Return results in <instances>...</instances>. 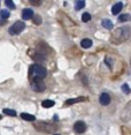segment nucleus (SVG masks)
I'll use <instances>...</instances> for the list:
<instances>
[{
    "label": "nucleus",
    "mask_w": 131,
    "mask_h": 135,
    "mask_svg": "<svg viewBox=\"0 0 131 135\" xmlns=\"http://www.w3.org/2000/svg\"><path fill=\"white\" fill-rule=\"evenodd\" d=\"M32 16H33L32 9H30V8L23 9V12H22V19L23 20H30V19H32Z\"/></svg>",
    "instance_id": "nucleus-10"
},
{
    "label": "nucleus",
    "mask_w": 131,
    "mask_h": 135,
    "mask_svg": "<svg viewBox=\"0 0 131 135\" xmlns=\"http://www.w3.org/2000/svg\"><path fill=\"white\" fill-rule=\"evenodd\" d=\"M31 89L36 93H41L46 89V84L43 82V80H31Z\"/></svg>",
    "instance_id": "nucleus-5"
},
{
    "label": "nucleus",
    "mask_w": 131,
    "mask_h": 135,
    "mask_svg": "<svg viewBox=\"0 0 131 135\" xmlns=\"http://www.w3.org/2000/svg\"><path fill=\"white\" fill-rule=\"evenodd\" d=\"M31 5H33V6H40L41 5V1L40 0H31Z\"/></svg>",
    "instance_id": "nucleus-24"
},
{
    "label": "nucleus",
    "mask_w": 131,
    "mask_h": 135,
    "mask_svg": "<svg viewBox=\"0 0 131 135\" xmlns=\"http://www.w3.org/2000/svg\"><path fill=\"white\" fill-rule=\"evenodd\" d=\"M99 102L102 106H107L108 104L111 103V96H109L107 93H102L99 97Z\"/></svg>",
    "instance_id": "nucleus-8"
},
{
    "label": "nucleus",
    "mask_w": 131,
    "mask_h": 135,
    "mask_svg": "<svg viewBox=\"0 0 131 135\" xmlns=\"http://www.w3.org/2000/svg\"><path fill=\"white\" fill-rule=\"evenodd\" d=\"M29 76L31 80H43L47 76V70L39 64H33L29 68Z\"/></svg>",
    "instance_id": "nucleus-1"
},
{
    "label": "nucleus",
    "mask_w": 131,
    "mask_h": 135,
    "mask_svg": "<svg viewBox=\"0 0 131 135\" xmlns=\"http://www.w3.org/2000/svg\"><path fill=\"white\" fill-rule=\"evenodd\" d=\"M121 90L123 91L125 95H129L131 93V90H130V88H129V85H128L127 83H124V84H122V87H121Z\"/></svg>",
    "instance_id": "nucleus-20"
},
{
    "label": "nucleus",
    "mask_w": 131,
    "mask_h": 135,
    "mask_svg": "<svg viewBox=\"0 0 131 135\" xmlns=\"http://www.w3.org/2000/svg\"><path fill=\"white\" fill-rule=\"evenodd\" d=\"M32 21L35 24H37V26H39V24L41 23V17L39 16V15H33L32 16Z\"/></svg>",
    "instance_id": "nucleus-21"
},
{
    "label": "nucleus",
    "mask_w": 131,
    "mask_h": 135,
    "mask_svg": "<svg viewBox=\"0 0 131 135\" xmlns=\"http://www.w3.org/2000/svg\"><path fill=\"white\" fill-rule=\"evenodd\" d=\"M5 23H6V20H2V19L0 20V26H4Z\"/></svg>",
    "instance_id": "nucleus-26"
},
{
    "label": "nucleus",
    "mask_w": 131,
    "mask_h": 135,
    "mask_svg": "<svg viewBox=\"0 0 131 135\" xmlns=\"http://www.w3.org/2000/svg\"><path fill=\"white\" fill-rule=\"evenodd\" d=\"M101 24H102V27L103 28H106V29H113V27H114V24H113V22L111 20H108V19H105V20H102V22H101Z\"/></svg>",
    "instance_id": "nucleus-15"
},
{
    "label": "nucleus",
    "mask_w": 131,
    "mask_h": 135,
    "mask_svg": "<svg viewBox=\"0 0 131 135\" xmlns=\"http://www.w3.org/2000/svg\"><path fill=\"white\" fill-rule=\"evenodd\" d=\"M55 105V102L54 100H51V99H45L41 102V106L45 107V109H48V107H53Z\"/></svg>",
    "instance_id": "nucleus-14"
},
{
    "label": "nucleus",
    "mask_w": 131,
    "mask_h": 135,
    "mask_svg": "<svg viewBox=\"0 0 131 135\" xmlns=\"http://www.w3.org/2000/svg\"><path fill=\"white\" fill-rule=\"evenodd\" d=\"M131 35V30L129 27H123V28H118L113 32V43H121L123 41H127Z\"/></svg>",
    "instance_id": "nucleus-2"
},
{
    "label": "nucleus",
    "mask_w": 131,
    "mask_h": 135,
    "mask_svg": "<svg viewBox=\"0 0 131 135\" xmlns=\"http://www.w3.org/2000/svg\"><path fill=\"white\" fill-rule=\"evenodd\" d=\"M121 119L123 121H130L131 120V102L128 103V105L123 109L121 114Z\"/></svg>",
    "instance_id": "nucleus-6"
},
{
    "label": "nucleus",
    "mask_w": 131,
    "mask_h": 135,
    "mask_svg": "<svg viewBox=\"0 0 131 135\" xmlns=\"http://www.w3.org/2000/svg\"><path fill=\"white\" fill-rule=\"evenodd\" d=\"M86 100L85 97H78V98H71V99H68L66 100V105H72V104H76V103H80V102H84Z\"/></svg>",
    "instance_id": "nucleus-11"
},
{
    "label": "nucleus",
    "mask_w": 131,
    "mask_h": 135,
    "mask_svg": "<svg viewBox=\"0 0 131 135\" xmlns=\"http://www.w3.org/2000/svg\"><path fill=\"white\" fill-rule=\"evenodd\" d=\"M122 8H123V2H121V1L116 2V4L112 7V14L113 15H117L122 11Z\"/></svg>",
    "instance_id": "nucleus-9"
},
{
    "label": "nucleus",
    "mask_w": 131,
    "mask_h": 135,
    "mask_svg": "<svg viewBox=\"0 0 131 135\" xmlns=\"http://www.w3.org/2000/svg\"><path fill=\"white\" fill-rule=\"evenodd\" d=\"M74 131L76 133H84L85 131H86V125H85L84 121H76L75 125H74Z\"/></svg>",
    "instance_id": "nucleus-7"
},
{
    "label": "nucleus",
    "mask_w": 131,
    "mask_h": 135,
    "mask_svg": "<svg viewBox=\"0 0 131 135\" xmlns=\"http://www.w3.org/2000/svg\"><path fill=\"white\" fill-rule=\"evenodd\" d=\"M21 118H22L23 120H25V121H35L36 120V117L35 115L30 114V113H25V112L21 113Z\"/></svg>",
    "instance_id": "nucleus-12"
},
{
    "label": "nucleus",
    "mask_w": 131,
    "mask_h": 135,
    "mask_svg": "<svg viewBox=\"0 0 131 135\" xmlns=\"http://www.w3.org/2000/svg\"><path fill=\"white\" fill-rule=\"evenodd\" d=\"M33 126L38 132H41V133H53V132L57 131V125L55 124H50V122L46 121H37L33 122Z\"/></svg>",
    "instance_id": "nucleus-3"
},
{
    "label": "nucleus",
    "mask_w": 131,
    "mask_h": 135,
    "mask_svg": "<svg viewBox=\"0 0 131 135\" xmlns=\"http://www.w3.org/2000/svg\"><path fill=\"white\" fill-rule=\"evenodd\" d=\"M5 4H6V6H7L8 8H9V9H15V5H14V2L12 1V0H6Z\"/></svg>",
    "instance_id": "nucleus-23"
},
{
    "label": "nucleus",
    "mask_w": 131,
    "mask_h": 135,
    "mask_svg": "<svg viewBox=\"0 0 131 135\" xmlns=\"http://www.w3.org/2000/svg\"><path fill=\"white\" fill-rule=\"evenodd\" d=\"M81 46L83 47V49H89V47L92 46V41H91L90 38H84V39H82Z\"/></svg>",
    "instance_id": "nucleus-13"
},
{
    "label": "nucleus",
    "mask_w": 131,
    "mask_h": 135,
    "mask_svg": "<svg viewBox=\"0 0 131 135\" xmlns=\"http://www.w3.org/2000/svg\"><path fill=\"white\" fill-rule=\"evenodd\" d=\"M2 112H4L5 114L11 115V117H15V115H16V112H15L14 110H11V109H4V110H2Z\"/></svg>",
    "instance_id": "nucleus-18"
},
{
    "label": "nucleus",
    "mask_w": 131,
    "mask_h": 135,
    "mask_svg": "<svg viewBox=\"0 0 131 135\" xmlns=\"http://www.w3.org/2000/svg\"><path fill=\"white\" fill-rule=\"evenodd\" d=\"M105 62H107V64H108V66H109V67H112L113 60L111 59V58H106V59H105Z\"/></svg>",
    "instance_id": "nucleus-25"
},
{
    "label": "nucleus",
    "mask_w": 131,
    "mask_h": 135,
    "mask_svg": "<svg viewBox=\"0 0 131 135\" xmlns=\"http://www.w3.org/2000/svg\"><path fill=\"white\" fill-rule=\"evenodd\" d=\"M90 20H91V14L90 13H84L83 15H82V21H83V22H89Z\"/></svg>",
    "instance_id": "nucleus-22"
},
{
    "label": "nucleus",
    "mask_w": 131,
    "mask_h": 135,
    "mask_svg": "<svg viewBox=\"0 0 131 135\" xmlns=\"http://www.w3.org/2000/svg\"><path fill=\"white\" fill-rule=\"evenodd\" d=\"M25 28V24H24L23 21H16L13 26L9 28V33L11 35H19V33H21L23 31V29Z\"/></svg>",
    "instance_id": "nucleus-4"
},
{
    "label": "nucleus",
    "mask_w": 131,
    "mask_h": 135,
    "mask_svg": "<svg viewBox=\"0 0 131 135\" xmlns=\"http://www.w3.org/2000/svg\"><path fill=\"white\" fill-rule=\"evenodd\" d=\"M128 21H131L130 14H122L118 16V22H128Z\"/></svg>",
    "instance_id": "nucleus-16"
},
{
    "label": "nucleus",
    "mask_w": 131,
    "mask_h": 135,
    "mask_svg": "<svg viewBox=\"0 0 131 135\" xmlns=\"http://www.w3.org/2000/svg\"><path fill=\"white\" fill-rule=\"evenodd\" d=\"M0 120H1V115H0Z\"/></svg>",
    "instance_id": "nucleus-27"
},
{
    "label": "nucleus",
    "mask_w": 131,
    "mask_h": 135,
    "mask_svg": "<svg viewBox=\"0 0 131 135\" xmlns=\"http://www.w3.org/2000/svg\"><path fill=\"white\" fill-rule=\"evenodd\" d=\"M85 7V1L84 0H80V1H75V9L80 11L82 8Z\"/></svg>",
    "instance_id": "nucleus-17"
},
{
    "label": "nucleus",
    "mask_w": 131,
    "mask_h": 135,
    "mask_svg": "<svg viewBox=\"0 0 131 135\" xmlns=\"http://www.w3.org/2000/svg\"><path fill=\"white\" fill-rule=\"evenodd\" d=\"M0 17H1L2 20H6L7 17H9V12L6 11V9L0 11Z\"/></svg>",
    "instance_id": "nucleus-19"
},
{
    "label": "nucleus",
    "mask_w": 131,
    "mask_h": 135,
    "mask_svg": "<svg viewBox=\"0 0 131 135\" xmlns=\"http://www.w3.org/2000/svg\"><path fill=\"white\" fill-rule=\"evenodd\" d=\"M55 135H60V134H55Z\"/></svg>",
    "instance_id": "nucleus-28"
}]
</instances>
